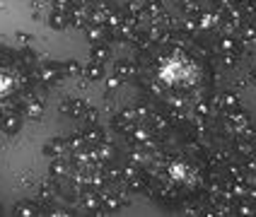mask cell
I'll list each match as a JSON object with an SVG mask.
<instances>
[{"mask_svg":"<svg viewBox=\"0 0 256 217\" xmlns=\"http://www.w3.org/2000/svg\"><path fill=\"white\" fill-rule=\"evenodd\" d=\"M19 126H22V121H19V116H17V114H2V116H0V128H2L7 135L17 133V131H19Z\"/></svg>","mask_w":256,"mask_h":217,"instance_id":"6da1fadb","label":"cell"},{"mask_svg":"<svg viewBox=\"0 0 256 217\" xmlns=\"http://www.w3.org/2000/svg\"><path fill=\"white\" fill-rule=\"evenodd\" d=\"M61 111L68 114V116H82V114L87 111V106H85V101H80V99H65L63 104H61Z\"/></svg>","mask_w":256,"mask_h":217,"instance_id":"7a4b0ae2","label":"cell"},{"mask_svg":"<svg viewBox=\"0 0 256 217\" xmlns=\"http://www.w3.org/2000/svg\"><path fill=\"white\" fill-rule=\"evenodd\" d=\"M49 24H51L54 29H65V24H68V12L54 10V12L49 15Z\"/></svg>","mask_w":256,"mask_h":217,"instance_id":"3957f363","label":"cell"},{"mask_svg":"<svg viewBox=\"0 0 256 217\" xmlns=\"http://www.w3.org/2000/svg\"><path fill=\"white\" fill-rule=\"evenodd\" d=\"M65 147H68V143L65 140H61V138H54L51 143L46 145V154L49 157H61L65 152Z\"/></svg>","mask_w":256,"mask_h":217,"instance_id":"277c9868","label":"cell"},{"mask_svg":"<svg viewBox=\"0 0 256 217\" xmlns=\"http://www.w3.org/2000/svg\"><path fill=\"white\" fill-rule=\"evenodd\" d=\"M24 111H27V116H32V118H39V116H41V111H44V106H41V99H32V101H27Z\"/></svg>","mask_w":256,"mask_h":217,"instance_id":"5b68a950","label":"cell"},{"mask_svg":"<svg viewBox=\"0 0 256 217\" xmlns=\"http://www.w3.org/2000/svg\"><path fill=\"white\" fill-rule=\"evenodd\" d=\"M85 75L90 77V80H99V77H104V66L102 63H90L87 68H85Z\"/></svg>","mask_w":256,"mask_h":217,"instance_id":"8992f818","label":"cell"},{"mask_svg":"<svg viewBox=\"0 0 256 217\" xmlns=\"http://www.w3.org/2000/svg\"><path fill=\"white\" fill-rule=\"evenodd\" d=\"M114 70H116V77H121V80H126V77H130V75L135 72V68H133V66H130L128 61H119Z\"/></svg>","mask_w":256,"mask_h":217,"instance_id":"52a82bcc","label":"cell"},{"mask_svg":"<svg viewBox=\"0 0 256 217\" xmlns=\"http://www.w3.org/2000/svg\"><path fill=\"white\" fill-rule=\"evenodd\" d=\"M87 34H90V39H92V41H102V39H104V29H102L99 24L87 27Z\"/></svg>","mask_w":256,"mask_h":217,"instance_id":"ba28073f","label":"cell"},{"mask_svg":"<svg viewBox=\"0 0 256 217\" xmlns=\"http://www.w3.org/2000/svg\"><path fill=\"white\" fill-rule=\"evenodd\" d=\"M92 58H94L97 63H104V61L109 58V51H107L104 46H97V49H92Z\"/></svg>","mask_w":256,"mask_h":217,"instance_id":"9c48e42d","label":"cell"},{"mask_svg":"<svg viewBox=\"0 0 256 217\" xmlns=\"http://www.w3.org/2000/svg\"><path fill=\"white\" fill-rule=\"evenodd\" d=\"M147 12H150L152 17H157V15L162 12V2H160V0H147Z\"/></svg>","mask_w":256,"mask_h":217,"instance_id":"30bf717a","label":"cell"},{"mask_svg":"<svg viewBox=\"0 0 256 217\" xmlns=\"http://www.w3.org/2000/svg\"><path fill=\"white\" fill-rule=\"evenodd\" d=\"M63 171H65L63 162H54V164H51V169H49V174H54V176H61Z\"/></svg>","mask_w":256,"mask_h":217,"instance_id":"8fae6325","label":"cell"},{"mask_svg":"<svg viewBox=\"0 0 256 217\" xmlns=\"http://www.w3.org/2000/svg\"><path fill=\"white\" fill-rule=\"evenodd\" d=\"M32 213H34L32 205H27V203H19L17 205V215H32Z\"/></svg>","mask_w":256,"mask_h":217,"instance_id":"7c38bea8","label":"cell"},{"mask_svg":"<svg viewBox=\"0 0 256 217\" xmlns=\"http://www.w3.org/2000/svg\"><path fill=\"white\" fill-rule=\"evenodd\" d=\"M65 70H68V75H70V77H77V75H80V66L73 61V63H68V66H65Z\"/></svg>","mask_w":256,"mask_h":217,"instance_id":"4fadbf2b","label":"cell"},{"mask_svg":"<svg viewBox=\"0 0 256 217\" xmlns=\"http://www.w3.org/2000/svg\"><path fill=\"white\" fill-rule=\"evenodd\" d=\"M222 106H225V109H232V106H237V99H235L232 94H227V97L222 99Z\"/></svg>","mask_w":256,"mask_h":217,"instance_id":"5bb4252c","label":"cell"},{"mask_svg":"<svg viewBox=\"0 0 256 217\" xmlns=\"http://www.w3.org/2000/svg\"><path fill=\"white\" fill-rule=\"evenodd\" d=\"M85 205L92 208V210H97V208H99V200H97L94 196H87V198H85Z\"/></svg>","mask_w":256,"mask_h":217,"instance_id":"9a60e30c","label":"cell"},{"mask_svg":"<svg viewBox=\"0 0 256 217\" xmlns=\"http://www.w3.org/2000/svg\"><path fill=\"white\" fill-rule=\"evenodd\" d=\"M44 80H56V68H44Z\"/></svg>","mask_w":256,"mask_h":217,"instance_id":"2e32d148","label":"cell"},{"mask_svg":"<svg viewBox=\"0 0 256 217\" xmlns=\"http://www.w3.org/2000/svg\"><path fill=\"white\" fill-rule=\"evenodd\" d=\"M244 36H247V39H254V36H256V29H252V27H249V29H244Z\"/></svg>","mask_w":256,"mask_h":217,"instance_id":"e0dca14e","label":"cell"},{"mask_svg":"<svg viewBox=\"0 0 256 217\" xmlns=\"http://www.w3.org/2000/svg\"><path fill=\"white\" fill-rule=\"evenodd\" d=\"M252 77H254V82H256V70H254V75H252Z\"/></svg>","mask_w":256,"mask_h":217,"instance_id":"ac0fdd59","label":"cell"}]
</instances>
